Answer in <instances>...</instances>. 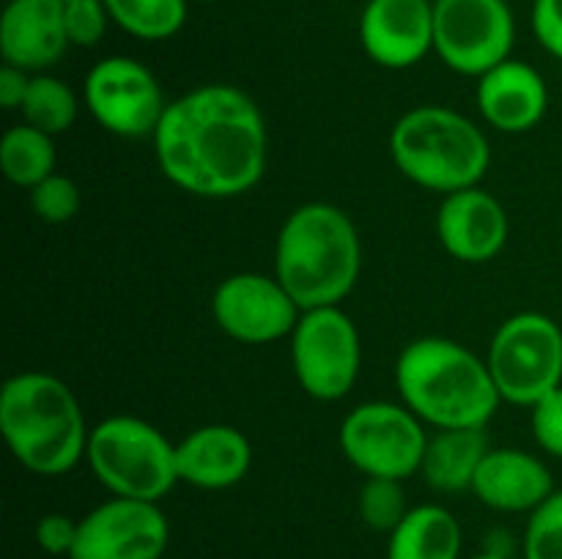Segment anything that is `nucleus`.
Listing matches in <instances>:
<instances>
[{
    "label": "nucleus",
    "mask_w": 562,
    "mask_h": 559,
    "mask_svg": "<svg viewBox=\"0 0 562 559\" xmlns=\"http://www.w3.org/2000/svg\"><path fill=\"white\" fill-rule=\"evenodd\" d=\"M488 449L492 444L486 438V427H439L434 436H428L420 475L434 491H472Z\"/></svg>",
    "instance_id": "nucleus-20"
},
{
    "label": "nucleus",
    "mask_w": 562,
    "mask_h": 559,
    "mask_svg": "<svg viewBox=\"0 0 562 559\" xmlns=\"http://www.w3.org/2000/svg\"><path fill=\"white\" fill-rule=\"evenodd\" d=\"M77 529H80V521H75L71 515L47 513L36 521L33 537H36V546L49 557H71Z\"/></svg>",
    "instance_id": "nucleus-30"
},
{
    "label": "nucleus",
    "mask_w": 562,
    "mask_h": 559,
    "mask_svg": "<svg viewBox=\"0 0 562 559\" xmlns=\"http://www.w3.org/2000/svg\"><path fill=\"white\" fill-rule=\"evenodd\" d=\"M31 77L27 71L16 69V66L3 64L0 69V104L5 110H20L22 102H25L27 85H31Z\"/></svg>",
    "instance_id": "nucleus-32"
},
{
    "label": "nucleus",
    "mask_w": 562,
    "mask_h": 559,
    "mask_svg": "<svg viewBox=\"0 0 562 559\" xmlns=\"http://www.w3.org/2000/svg\"><path fill=\"white\" fill-rule=\"evenodd\" d=\"M60 3H71V0H60Z\"/></svg>",
    "instance_id": "nucleus-35"
},
{
    "label": "nucleus",
    "mask_w": 562,
    "mask_h": 559,
    "mask_svg": "<svg viewBox=\"0 0 562 559\" xmlns=\"http://www.w3.org/2000/svg\"><path fill=\"white\" fill-rule=\"evenodd\" d=\"M113 25L143 42H165L184 27L190 0H104Z\"/></svg>",
    "instance_id": "nucleus-23"
},
{
    "label": "nucleus",
    "mask_w": 562,
    "mask_h": 559,
    "mask_svg": "<svg viewBox=\"0 0 562 559\" xmlns=\"http://www.w3.org/2000/svg\"><path fill=\"white\" fill-rule=\"evenodd\" d=\"M437 236L445 252L461 263H486L508 241V214L503 203L481 186L445 195L437 214Z\"/></svg>",
    "instance_id": "nucleus-15"
},
{
    "label": "nucleus",
    "mask_w": 562,
    "mask_h": 559,
    "mask_svg": "<svg viewBox=\"0 0 562 559\" xmlns=\"http://www.w3.org/2000/svg\"><path fill=\"white\" fill-rule=\"evenodd\" d=\"M64 16L71 47H97L113 22L104 0H71L64 3Z\"/></svg>",
    "instance_id": "nucleus-28"
},
{
    "label": "nucleus",
    "mask_w": 562,
    "mask_h": 559,
    "mask_svg": "<svg viewBox=\"0 0 562 559\" xmlns=\"http://www.w3.org/2000/svg\"><path fill=\"white\" fill-rule=\"evenodd\" d=\"M395 387L409 411L439 427H486L499 398L488 365L448 338L412 340L395 365Z\"/></svg>",
    "instance_id": "nucleus-3"
},
{
    "label": "nucleus",
    "mask_w": 562,
    "mask_h": 559,
    "mask_svg": "<svg viewBox=\"0 0 562 559\" xmlns=\"http://www.w3.org/2000/svg\"><path fill=\"white\" fill-rule=\"evenodd\" d=\"M154 153L165 179L190 195H245L267 170V124L245 91L209 82L168 102Z\"/></svg>",
    "instance_id": "nucleus-1"
},
{
    "label": "nucleus",
    "mask_w": 562,
    "mask_h": 559,
    "mask_svg": "<svg viewBox=\"0 0 562 559\" xmlns=\"http://www.w3.org/2000/svg\"><path fill=\"white\" fill-rule=\"evenodd\" d=\"M499 398L514 406H536L562 387V329L543 312L510 316L494 332L486 356Z\"/></svg>",
    "instance_id": "nucleus-7"
},
{
    "label": "nucleus",
    "mask_w": 562,
    "mask_h": 559,
    "mask_svg": "<svg viewBox=\"0 0 562 559\" xmlns=\"http://www.w3.org/2000/svg\"><path fill=\"white\" fill-rule=\"evenodd\" d=\"M525 559H562V491H554L530 513Z\"/></svg>",
    "instance_id": "nucleus-26"
},
{
    "label": "nucleus",
    "mask_w": 562,
    "mask_h": 559,
    "mask_svg": "<svg viewBox=\"0 0 562 559\" xmlns=\"http://www.w3.org/2000/svg\"><path fill=\"white\" fill-rule=\"evenodd\" d=\"M362 244L349 214L305 203L283 223L274 244V277L302 310L338 307L357 285Z\"/></svg>",
    "instance_id": "nucleus-2"
},
{
    "label": "nucleus",
    "mask_w": 562,
    "mask_h": 559,
    "mask_svg": "<svg viewBox=\"0 0 562 559\" xmlns=\"http://www.w3.org/2000/svg\"><path fill=\"white\" fill-rule=\"evenodd\" d=\"M195 3H217V0H195Z\"/></svg>",
    "instance_id": "nucleus-34"
},
{
    "label": "nucleus",
    "mask_w": 562,
    "mask_h": 559,
    "mask_svg": "<svg viewBox=\"0 0 562 559\" xmlns=\"http://www.w3.org/2000/svg\"><path fill=\"white\" fill-rule=\"evenodd\" d=\"M170 524L157 502L113 497L80 518L69 559H162Z\"/></svg>",
    "instance_id": "nucleus-13"
},
{
    "label": "nucleus",
    "mask_w": 562,
    "mask_h": 559,
    "mask_svg": "<svg viewBox=\"0 0 562 559\" xmlns=\"http://www.w3.org/2000/svg\"><path fill=\"white\" fill-rule=\"evenodd\" d=\"M82 99L102 129L135 140L154 137L168 107L154 71L130 55H110L91 66Z\"/></svg>",
    "instance_id": "nucleus-11"
},
{
    "label": "nucleus",
    "mask_w": 562,
    "mask_h": 559,
    "mask_svg": "<svg viewBox=\"0 0 562 559\" xmlns=\"http://www.w3.org/2000/svg\"><path fill=\"white\" fill-rule=\"evenodd\" d=\"M360 44L373 64L409 69L434 49V0H368Z\"/></svg>",
    "instance_id": "nucleus-14"
},
{
    "label": "nucleus",
    "mask_w": 562,
    "mask_h": 559,
    "mask_svg": "<svg viewBox=\"0 0 562 559\" xmlns=\"http://www.w3.org/2000/svg\"><path fill=\"white\" fill-rule=\"evenodd\" d=\"M477 110L494 129L521 135L543 121L549 110V88L541 71L525 60H503L477 77Z\"/></svg>",
    "instance_id": "nucleus-17"
},
{
    "label": "nucleus",
    "mask_w": 562,
    "mask_h": 559,
    "mask_svg": "<svg viewBox=\"0 0 562 559\" xmlns=\"http://www.w3.org/2000/svg\"><path fill=\"white\" fill-rule=\"evenodd\" d=\"M291 362L300 387L316 400H340L360 376V332L340 307L302 310L291 332Z\"/></svg>",
    "instance_id": "nucleus-9"
},
{
    "label": "nucleus",
    "mask_w": 562,
    "mask_h": 559,
    "mask_svg": "<svg viewBox=\"0 0 562 559\" xmlns=\"http://www.w3.org/2000/svg\"><path fill=\"white\" fill-rule=\"evenodd\" d=\"M516 20L508 0H434V53L467 77L510 58Z\"/></svg>",
    "instance_id": "nucleus-10"
},
{
    "label": "nucleus",
    "mask_w": 562,
    "mask_h": 559,
    "mask_svg": "<svg viewBox=\"0 0 562 559\" xmlns=\"http://www.w3.org/2000/svg\"><path fill=\"white\" fill-rule=\"evenodd\" d=\"M472 559H510V557H505V554H494V551H481V554H475Z\"/></svg>",
    "instance_id": "nucleus-33"
},
{
    "label": "nucleus",
    "mask_w": 562,
    "mask_h": 559,
    "mask_svg": "<svg viewBox=\"0 0 562 559\" xmlns=\"http://www.w3.org/2000/svg\"><path fill=\"white\" fill-rule=\"evenodd\" d=\"M472 493L486 507L503 513H532L554 493L549 466L525 449H488L477 469Z\"/></svg>",
    "instance_id": "nucleus-19"
},
{
    "label": "nucleus",
    "mask_w": 562,
    "mask_h": 559,
    "mask_svg": "<svg viewBox=\"0 0 562 559\" xmlns=\"http://www.w3.org/2000/svg\"><path fill=\"white\" fill-rule=\"evenodd\" d=\"M360 518L366 521L368 529L373 532H393L404 521L412 507H406V493L401 480H387V477H368L360 488Z\"/></svg>",
    "instance_id": "nucleus-25"
},
{
    "label": "nucleus",
    "mask_w": 562,
    "mask_h": 559,
    "mask_svg": "<svg viewBox=\"0 0 562 559\" xmlns=\"http://www.w3.org/2000/svg\"><path fill=\"white\" fill-rule=\"evenodd\" d=\"M340 449L366 477L401 480L417 475L428 436L423 420L404 403L373 400L346 414L340 422Z\"/></svg>",
    "instance_id": "nucleus-8"
},
{
    "label": "nucleus",
    "mask_w": 562,
    "mask_h": 559,
    "mask_svg": "<svg viewBox=\"0 0 562 559\" xmlns=\"http://www.w3.org/2000/svg\"><path fill=\"white\" fill-rule=\"evenodd\" d=\"M530 20L538 44L562 60V0H532Z\"/></svg>",
    "instance_id": "nucleus-31"
},
{
    "label": "nucleus",
    "mask_w": 562,
    "mask_h": 559,
    "mask_svg": "<svg viewBox=\"0 0 562 559\" xmlns=\"http://www.w3.org/2000/svg\"><path fill=\"white\" fill-rule=\"evenodd\" d=\"M64 3L60 0H9L0 16L3 64L27 75H42L69 49Z\"/></svg>",
    "instance_id": "nucleus-16"
},
{
    "label": "nucleus",
    "mask_w": 562,
    "mask_h": 559,
    "mask_svg": "<svg viewBox=\"0 0 562 559\" xmlns=\"http://www.w3.org/2000/svg\"><path fill=\"white\" fill-rule=\"evenodd\" d=\"M252 447L245 433L234 425H203L187 433L176 444L179 482L203 491H223L247 477Z\"/></svg>",
    "instance_id": "nucleus-18"
},
{
    "label": "nucleus",
    "mask_w": 562,
    "mask_h": 559,
    "mask_svg": "<svg viewBox=\"0 0 562 559\" xmlns=\"http://www.w3.org/2000/svg\"><path fill=\"white\" fill-rule=\"evenodd\" d=\"M214 323L228 338L247 345H267L291 338L302 307L291 299L278 277L261 272H239L225 277L212 296Z\"/></svg>",
    "instance_id": "nucleus-12"
},
{
    "label": "nucleus",
    "mask_w": 562,
    "mask_h": 559,
    "mask_svg": "<svg viewBox=\"0 0 562 559\" xmlns=\"http://www.w3.org/2000/svg\"><path fill=\"white\" fill-rule=\"evenodd\" d=\"M31 206L38 219L49 225H64L77 217L82 206L80 190L69 175L53 173L31 190Z\"/></svg>",
    "instance_id": "nucleus-27"
},
{
    "label": "nucleus",
    "mask_w": 562,
    "mask_h": 559,
    "mask_svg": "<svg viewBox=\"0 0 562 559\" xmlns=\"http://www.w3.org/2000/svg\"><path fill=\"white\" fill-rule=\"evenodd\" d=\"M0 164L11 184L33 190L55 173L53 135L25 124V121L20 126H11L0 140Z\"/></svg>",
    "instance_id": "nucleus-22"
},
{
    "label": "nucleus",
    "mask_w": 562,
    "mask_h": 559,
    "mask_svg": "<svg viewBox=\"0 0 562 559\" xmlns=\"http://www.w3.org/2000/svg\"><path fill=\"white\" fill-rule=\"evenodd\" d=\"M464 532L439 504H417L390 532L387 559H461Z\"/></svg>",
    "instance_id": "nucleus-21"
},
{
    "label": "nucleus",
    "mask_w": 562,
    "mask_h": 559,
    "mask_svg": "<svg viewBox=\"0 0 562 559\" xmlns=\"http://www.w3.org/2000/svg\"><path fill=\"white\" fill-rule=\"evenodd\" d=\"M0 431L11 455L42 477L75 469L91 436L69 384L42 370L16 373L3 384Z\"/></svg>",
    "instance_id": "nucleus-4"
},
{
    "label": "nucleus",
    "mask_w": 562,
    "mask_h": 559,
    "mask_svg": "<svg viewBox=\"0 0 562 559\" xmlns=\"http://www.w3.org/2000/svg\"><path fill=\"white\" fill-rule=\"evenodd\" d=\"M86 458L113 497L159 502L179 482L176 444L140 417L113 414L93 425Z\"/></svg>",
    "instance_id": "nucleus-6"
},
{
    "label": "nucleus",
    "mask_w": 562,
    "mask_h": 559,
    "mask_svg": "<svg viewBox=\"0 0 562 559\" xmlns=\"http://www.w3.org/2000/svg\"><path fill=\"white\" fill-rule=\"evenodd\" d=\"M532 433L541 449L562 458V387L552 389L532 406Z\"/></svg>",
    "instance_id": "nucleus-29"
},
{
    "label": "nucleus",
    "mask_w": 562,
    "mask_h": 559,
    "mask_svg": "<svg viewBox=\"0 0 562 559\" xmlns=\"http://www.w3.org/2000/svg\"><path fill=\"white\" fill-rule=\"evenodd\" d=\"M77 110H80V104H77L75 91L64 80L42 71V75L31 77L20 113L25 124L55 137L75 126Z\"/></svg>",
    "instance_id": "nucleus-24"
},
{
    "label": "nucleus",
    "mask_w": 562,
    "mask_h": 559,
    "mask_svg": "<svg viewBox=\"0 0 562 559\" xmlns=\"http://www.w3.org/2000/svg\"><path fill=\"white\" fill-rule=\"evenodd\" d=\"M390 153L406 179L445 195L477 186L492 162L481 126L439 104L401 115L390 135Z\"/></svg>",
    "instance_id": "nucleus-5"
}]
</instances>
